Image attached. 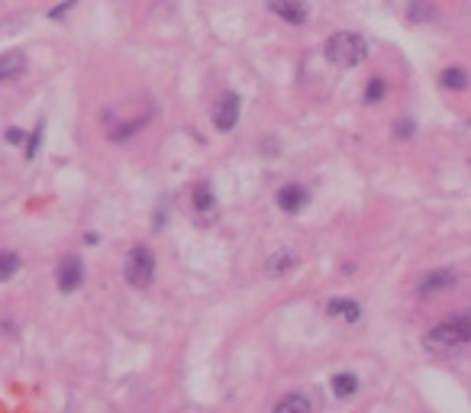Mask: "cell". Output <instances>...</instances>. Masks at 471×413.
<instances>
[{"label": "cell", "instance_id": "6da1fadb", "mask_svg": "<svg viewBox=\"0 0 471 413\" xmlns=\"http://www.w3.org/2000/svg\"><path fill=\"white\" fill-rule=\"evenodd\" d=\"M423 343H426L429 352H439V355H452V352L468 349L471 345V310H462L452 320L433 326Z\"/></svg>", "mask_w": 471, "mask_h": 413}, {"label": "cell", "instance_id": "5bb4252c", "mask_svg": "<svg viewBox=\"0 0 471 413\" xmlns=\"http://www.w3.org/2000/svg\"><path fill=\"white\" fill-rule=\"evenodd\" d=\"M355 391H359V378H355V375L345 371V375H336V378H332V394H336V397H352Z\"/></svg>", "mask_w": 471, "mask_h": 413}, {"label": "cell", "instance_id": "2e32d148", "mask_svg": "<svg viewBox=\"0 0 471 413\" xmlns=\"http://www.w3.org/2000/svg\"><path fill=\"white\" fill-rule=\"evenodd\" d=\"M443 87H449V91H465V87H468V71L465 68H445L443 71Z\"/></svg>", "mask_w": 471, "mask_h": 413}, {"label": "cell", "instance_id": "30bf717a", "mask_svg": "<svg viewBox=\"0 0 471 413\" xmlns=\"http://www.w3.org/2000/svg\"><path fill=\"white\" fill-rule=\"evenodd\" d=\"M297 265H301V259H297L291 249H278V252L265 262V274L268 278H281V274H288L291 268H297Z\"/></svg>", "mask_w": 471, "mask_h": 413}, {"label": "cell", "instance_id": "ac0fdd59", "mask_svg": "<svg viewBox=\"0 0 471 413\" xmlns=\"http://www.w3.org/2000/svg\"><path fill=\"white\" fill-rule=\"evenodd\" d=\"M381 97H384V77H372L365 87V100L368 104H378Z\"/></svg>", "mask_w": 471, "mask_h": 413}, {"label": "cell", "instance_id": "4fadbf2b", "mask_svg": "<svg viewBox=\"0 0 471 413\" xmlns=\"http://www.w3.org/2000/svg\"><path fill=\"white\" fill-rule=\"evenodd\" d=\"M194 207H197L200 213H210L213 207H217V197H213V191L207 181H200L197 188H194Z\"/></svg>", "mask_w": 471, "mask_h": 413}, {"label": "cell", "instance_id": "3957f363", "mask_svg": "<svg viewBox=\"0 0 471 413\" xmlns=\"http://www.w3.org/2000/svg\"><path fill=\"white\" fill-rule=\"evenodd\" d=\"M126 281L133 287H148L152 284V278H155V255H152V249L148 245H133L129 249V255H126Z\"/></svg>", "mask_w": 471, "mask_h": 413}, {"label": "cell", "instance_id": "52a82bcc", "mask_svg": "<svg viewBox=\"0 0 471 413\" xmlns=\"http://www.w3.org/2000/svg\"><path fill=\"white\" fill-rule=\"evenodd\" d=\"M268 10L278 14L284 23H291V26H301V23L307 20V4H303V0H268Z\"/></svg>", "mask_w": 471, "mask_h": 413}, {"label": "cell", "instance_id": "d6986e66", "mask_svg": "<svg viewBox=\"0 0 471 413\" xmlns=\"http://www.w3.org/2000/svg\"><path fill=\"white\" fill-rule=\"evenodd\" d=\"M39 142H43V123L33 129V136H29V142H26V159H36V152H39Z\"/></svg>", "mask_w": 471, "mask_h": 413}, {"label": "cell", "instance_id": "7402d4cb", "mask_svg": "<svg viewBox=\"0 0 471 413\" xmlns=\"http://www.w3.org/2000/svg\"><path fill=\"white\" fill-rule=\"evenodd\" d=\"M75 4H77V0H65L62 7H55V10H49V16H62V14H68V10H71V7H75Z\"/></svg>", "mask_w": 471, "mask_h": 413}, {"label": "cell", "instance_id": "7a4b0ae2", "mask_svg": "<svg viewBox=\"0 0 471 413\" xmlns=\"http://www.w3.org/2000/svg\"><path fill=\"white\" fill-rule=\"evenodd\" d=\"M326 58H330L332 65H339V68H359V65L368 58V43L359 33H349V29L332 33L330 39H326Z\"/></svg>", "mask_w": 471, "mask_h": 413}, {"label": "cell", "instance_id": "8992f818", "mask_svg": "<svg viewBox=\"0 0 471 413\" xmlns=\"http://www.w3.org/2000/svg\"><path fill=\"white\" fill-rule=\"evenodd\" d=\"M455 284V272H449V268H436V272H429L420 278V287H416V294L420 297H433L439 294V291H449V287Z\"/></svg>", "mask_w": 471, "mask_h": 413}, {"label": "cell", "instance_id": "7c38bea8", "mask_svg": "<svg viewBox=\"0 0 471 413\" xmlns=\"http://www.w3.org/2000/svg\"><path fill=\"white\" fill-rule=\"evenodd\" d=\"M310 410H313V404L303 394H288V397H281L274 404V413H310Z\"/></svg>", "mask_w": 471, "mask_h": 413}, {"label": "cell", "instance_id": "8fae6325", "mask_svg": "<svg viewBox=\"0 0 471 413\" xmlns=\"http://www.w3.org/2000/svg\"><path fill=\"white\" fill-rule=\"evenodd\" d=\"M326 313H330V316H342V320L355 323L362 316V307H359V301H342V297H336V301L326 304Z\"/></svg>", "mask_w": 471, "mask_h": 413}, {"label": "cell", "instance_id": "44dd1931", "mask_svg": "<svg viewBox=\"0 0 471 413\" xmlns=\"http://www.w3.org/2000/svg\"><path fill=\"white\" fill-rule=\"evenodd\" d=\"M7 142L20 146V142H23V129H20V127H10V129H7Z\"/></svg>", "mask_w": 471, "mask_h": 413}, {"label": "cell", "instance_id": "9c48e42d", "mask_svg": "<svg viewBox=\"0 0 471 413\" xmlns=\"http://www.w3.org/2000/svg\"><path fill=\"white\" fill-rule=\"evenodd\" d=\"M307 188H301V184H284L281 191H278V207H281L284 213H297L307 203Z\"/></svg>", "mask_w": 471, "mask_h": 413}, {"label": "cell", "instance_id": "9a60e30c", "mask_svg": "<svg viewBox=\"0 0 471 413\" xmlns=\"http://www.w3.org/2000/svg\"><path fill=\"white\" fill-rule=\"evenodd\" d=\"M16 272H20V255L10 249H0V281H10Z\"/></svg>", "mask_w": 471, "mask_h": 413}, {"label": "cell", "instance_id": "277c9868", "mask_svg": "<svg viewBox=\"0 0 471 413\" xmlns=\"http://www.w3.org/2000/svg\"><path fill=\"white\" fill-rule=\"evenodd\" d=\"M55 281H58V291H65V294L77 291V287L85 284V265H81V259H77V255H65V259L58 262Z\"/></svg>", "mask_w": 471, "mask_h": 413}, {"label": "cell", "instance_id": "ffe728a7", "mask_svg": "<svg viewBox=\"0 0 471 413\" xmlns=\"http://www.w3.org/2000/svg\"><path fill=\"white\" fill-rule=\"evenodd\" d=\"M394 136H401V139H407V136H413V123H410V119H404V123H397V127H394Z\"/></svg>", "mask_w": 471, "mask_h": 413}, {"label": "cell", "instance_id": "e0dca14e", "mask_svg": "<svg viewBox=\"0 0 471 413\" xmlns=\"http://www.w3.org/2000/svg\"><path fill=\"white\" fill-rule=\"evenodd\" d=\"M433 16H436V10L429 7L426 0H413L410 4V20H433Z\"/></svg>", "mask_w": 471, "mask_h": 413}, {"label": "cell", "instance_id": "5b68a950", "mask_svg": "<svg viewBox=\"0 0 471 413\" xmlns=\"http://www.w3.org/2000/svg\"><path fill=\"white\" fill-rule=\"evenodd\" d=\"M236 123H239V97L229 91L217 100V107H213V127H217L220 133H232Z\"/></svg>", "mask_w": 471, "mask_h": 413}, {"label": "cell", "instance_id": "ba28073f", "mask_svg": "<svg viewBox=\"0 0 471 413\" xmlns=\"http://www.w3.org/2000/svg\"><path fill=\"white\" fill-rule=\"evenodd\" d=\"M23 71H26V55L23 52H4L0 55V85L23 77Z\"/></svg>", "mask_w": 471, "mask_h": 413}]
</instances>
